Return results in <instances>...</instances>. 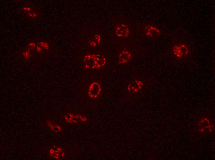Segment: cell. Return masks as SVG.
<instances>
[{"mask_svg":"<svg viewBox=\"0 0 215 160\" xmlns=\"http://www.w3.org/2000/svg\"><path fill=\"white\" fill-rule=\"evenodd\" d=\"M192 48L186 42L181 41L172 42L169 50V54L177 59H185L192 54Z\"/></svg>","mask_w":215,"mask_h":160,"instance_id":"1","label":"cell"},{"mask_svg":"<svg viewBox=\"0 0 215 160\" xmlns=\"http://www.w3.org/2000/svg\"><path fill=\"white\" fill-rule=\"evenodd\" d=\"M86 66L88 68H99L105 64L106 59L100 55H92L86 57L85 59Z\"/></svg>","mask_w":215,"mask_h":160,"instance_id":"2","label":"cell"},{"mask_svg":"<svg viewBox=\"0 0 215 160\" xmlns=\"http://www.w3.org/2000/svg\"><path fill=\"white\" fill-rule=\"evenodd\" d=\"M116 32L119 36L125 37L127 35L129 30L127 26L123 25H120L118 26Z\"/></svg>","mask_w":215,"mask_h":160,"instance_id":"5","label":"cell"},{"mask_svg":"<svg viewBox=\"0 0 215 160\" xmlns=\"http://www.w3.org/2000/svg\"><path fill=\"white\" fill-rule=\"evenodd\" d=\"M101 90L100 85L98 82H92L89 88V94L91 97H96L99 94Z\"/></svg>","mask_w":215,"mask_h":160,"instance_id":"3","label":"cell"},{"mask_svg":"<svg viewBox=\"0 0 215 160\" xmlns=\"http://www.w3.org/2000/svg\"><path fill=\"white\" fill-rule=\"evenodd\" d=\"M36 15V14L35 13L33 14V17H35Z\"/></svg>","mask_w":215,"mask_h":160,"instance_id":"8","label":"cell"},{"mask_svg":"<svg viewBox=\"0 0 215 160\" xmlns=\"http://www.w3.org/2000/svg\"><path fill=\"white\" fill-rule=\"evenodd\" d=\"M143 84L142 82L136 80L132 82L129 86L128 89L130 91L135 92L141 88Z\"/></svg>","mask_w":215,"mask_h":160,"instance_id":"4","label":"cell"},{"mask_svg":"<svg viewBox=\"0 0 215 160\" xmlns=\"http://www.w3.org/2000/svg\"><path fill=\"white\" fill-rule=\"evenodd\" d=\"M131 58L130 53L127 50H123L119 57L120 63H124L128 61Z\"/></svg>","mask_w":215,"mask_h":160,"instance_id":"6","label":"cell"},{"mask_svg":"<svg viewBox=\"0 0 215 160\" xmlns=\"http://www.w3.org/2000/svg\"><path fill=\"white\" fill-rule=\"evenodd\" d=\"M23 9L25 10H30V9L28 8H24Z\"/></svg>","mask_w":215,"mask_h":160,"instance_id":"7","label":"cell"}]
</instances>
